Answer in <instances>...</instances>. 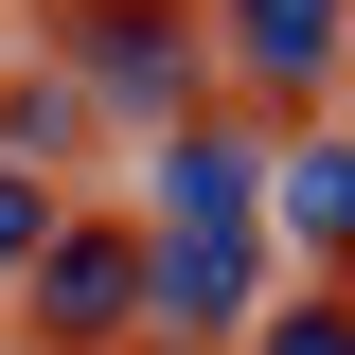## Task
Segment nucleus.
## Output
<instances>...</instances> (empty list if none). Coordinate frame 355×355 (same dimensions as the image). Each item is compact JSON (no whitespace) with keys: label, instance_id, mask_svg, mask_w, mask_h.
I'll return each instance as SVG.
<instances>
[{"label":"nucleus","instance_id":"f257e3e1","mask_svg":"<svg viewBox=\"0 0 355 355\" xmlns=\"http://www.w3.org/2000/svg\"><path fill=\"white\" fill-rule=\"evenodd\" d=\"M18 320H36V355H107V338H142V231L53 214L36 266H18Z\"/></svg>","mask_w":355,"mask_h":355},{"label":"nucleus","instance_id":"f03ea898","mask_svg":"<svg viewBox=\"0 0 355 355\" xmlns=\"http://www.w3.org/2000/svg\"><path fill=\"white\" fill-rule=\"evenodd\" d=\"M53 36H71V89H89V107L178 125V89H196V18H160V0H71Z\"/></svg>","mask_w":355,"mask_h":355},{"label":"nucleus","instance_id":"7ed1b4c3","mask_svg":"<svg viewBox=\"0 0 355 355\" xmlns=\"http://www.w3.org/2000/svg\"><path fill=\"white\" fill-rule=\"evenodd\" d=\"M214 53L249 71V107H320L355 71V0H214Z\"/></svg>","mask_w":355,"mask_h":355},{"label":"nucleus","instance_id":"20e7f679","mask_svg":"<svg viewBox=\"0 0 355 355\" xmlns=\"http://www.w3.org/2000/svg\"><path fill=\"white\" fill-rule=\"evenodd\" d=\"M266 249L355 266V125H320V142H284V160H266Z\"/></svg>","mask_w":355,"mask_h":355},{"label":"nucleus","instance_id":"39448f33","mask_svg":"<svg viewBox=\"0 0 355 355\" xmlns=\"http://www.w3.org/2000/svg\"><path fill=\"white\" fill-rule=\"evenodd\" d=\"M71 214V196H53V160H18V142H0V284H18V266H36V231Z\"/></svg>","mask_w":355,"mask_h":355},{"label":"nucleus","instance_id":"423d86ee","mask_svg":"<svg viewBox=\"0 0 355 355\" xmlns=\"http://www.w3.org/2000/svg\"><path fill=\"white\" fill-rule=\"evenodd\" d=\"M231 338H249V355H355V302H249Z\"/></svg>","mask_w":355,"mask_h":355}]
</instances>
